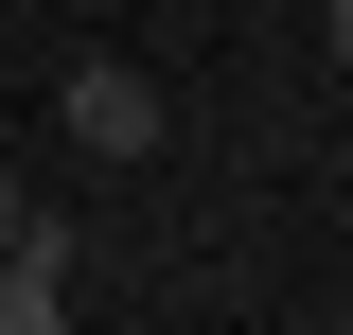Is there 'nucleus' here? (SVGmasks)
Returning <instances> with one entry per match:
<instances>
[{
	"mask_svg": "<svg viewBox=\"0 0 353 335\" xmlns=\"http://www.w3.org/2000/svg\"><path fill=\"white\" fill-rule=\"evenodd\" d=\"M0 335H71V247H18L0 265Z\"/></svg>",
	"mask_w": 353,
	"mask_h": 335,
	"instance_id": "2",
	"label": "nucleus"
},
{
	"mask_svg": "<svg viewBox=\"0 0 353 335\" xmlns=\"http://www.w3.org/2000/svg\"><path fill=\"white\" fill-rule=\"evenodd\" d=\"M53 124H71V159H159V124H176V106L124 71V53H88V71L53 88Z\"/></svg>",
	"mask_w": 353,
	"mask_h": 335,
	"instance_id": "1",
	"label": "nucleus"
},
{
	"mask_svg": "<svg viewBox=\"0 0 353 335\" xmlns=\"http://www.w3.org/2000/svg\"><path fill=\"white\" fill-rule=\"evenodd\" d=\"M318 36H336V71H353V0H318Z\"/></svg>",
	"mask_w": 353,
	"mask_h": 335,
	"instance_id": "4",
	"label": "nucleus"
},
{
	"mask_svg": "<svg viewBox=\"0 0 353 335\" xmlns=\"http://www.w3.org/2000/svg\"><path fill=\"white\" fill-rule=\"evenodd\" d=\"M18 247H53V230H36V194H18V176H0V265H18Z\"/></svg>",
	"mask_w": 353,
	"mask_h": 335,
	"instance_id": "3",
	"label": "nucleus"
}]
</instances>
